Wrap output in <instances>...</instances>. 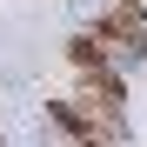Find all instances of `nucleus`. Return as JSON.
I'll list each match as a JSON object with an SVG mask.
<instances>
[{
  "instance_id": "f257e3e1",
  "label": "nucleus",
  "mask_w": 147,
  "mask_h": 147,
  "mask_svg": "<svg viewBox=\"0 0 147 147\" xmlns=\"http://www.w3.org/2000/svg\"><path fill=\"white\" fill-rule=\"evenodd\" d=\"M87 40H114V47H127V54H147V27H140V13H134V7H114V13H100Z\"/></svg>"
},
{
  "instance_id": "f03ea898",
  "label": "nucleus",
  "mask_w": 147,
  "mask_h": 147,
  "mask_svg": "<svg viewBox=\"0 0 147 147\" xmlns=\"http://www.w3.org/2000/svg\"><path fill=\"white\" fill-rule=\"evenodd\" d=\"M120 7H134V0H120Z\"/></svg>"
}]
</instances>
